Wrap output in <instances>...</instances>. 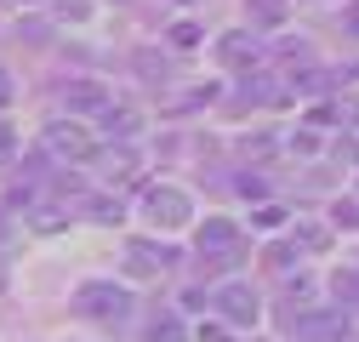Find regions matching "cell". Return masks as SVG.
Listing matches in <instances>:
<instances>
[{
    "mask_svg": "<svg viewBox=\"0 0 359 342\" xmlns=\"http://www.w3.org/2000/svg\"><path fill=\"white\" fill-rule=\"evenodd\" d=\"M74 308H80L86 320L126 325V320H131V291H126V285H114V280H86V285L74 291Z\"/></svg>",
    "mask_w": 359,
    "mask_h": 342,
    "instance_id": "1",
    "label": "cell"
},
{
    "mask_svg": "<svg viewBox=\"0 0 359 342\" xmlns=\"http://www.w3.org/2000/svg\"><path fill=\"white\" fill-rule=\"evenodd\" d=\"M143 217H149V228H160V234L189 228V223H194V200H189V189H177V183H154V189L143 194Z\"/></svg>",
    "mask_w": 359,
    "mask_h": 342,
    "instance_id": "2",
    "label": "cell"
},
{
    "mask_svg": "<svg viewBox=\"0 0 359 342\" xmlns=\"http://www.w3.org/2000/svg\"><path fill=\"white\" fill-rule=\"evenodd\" d=\"M291 336L297 342H342L348 336V314L342 308H308L291 320Z\"/></svg>",
    "mask_w": 359,
    "mask_h": 342,
    "instance_id": "3",
    "label": "cell"
},
{
    "mask_svg": "<svg viewBox=\"0 0 359 342\" xmlns=\"http://www.w3.org/2000/svg\"><path fill=\"white\" fill-rule=\"evenodd\" d=\"M46 149H52L57 160H92V154H97L92 132H86L80 120H57V125H46Z\"/></svg>",
    "mask_w": 359,
    "mask_h": 342,
    "instance_id": "4",
    "label": "cell"
},
{
    "mask_svg": "<svg viewBox=\"0 0 359 342\" xmlns=\"http://www.w3.org/2000/svg\"><path fill=\"white\" fill-rule=\"evenodd\" d=\"M217 308H222V320H229V325H257V320H262V308H257V291H251L245 280L217 285Z\"/></svg>",
    "mask_w": 359,
    "mask_h": 342,
    "instance_id": "5",
    "label": "cell"
},
{
    "mask_svg": "<svg viewBox=\"0 0 359 342\" xmlns=\"http://www.w3.org/2000/svg\"><path fill=\"white\" fill-rule=\"evenodd\" d=\"M126 263H131V280H160L177 263V251L171 245H154V240H131L126 245Z\"/></svg>",
    "mask_w": 359,
    "mask_h": 342,
    "instance_id": "6",
    "label": "cell"
},
{
    "mask_svg": "<svg viewBox=\"0 0 359 342\" xmlns=\"http://www.w3.org/2000/svg\"><path fill=\"white\" fill-rule=\"evenodd\" d=\"M194 245H200V256H205V263H211V256H240V228H234L229 217H205Z\"/></svg>",
    "mask_w": 359,
    "mask_h": 342,
    "instance_id": "7",
    "label": "cell"
},
{
    "mask_svg": "<svg viewBox=\"0 0 359 342\" xmlns=\"http://www.w3.org/2000/svg\"><path fill=\"white\" fill-rule=\"evenodd\" d=\"M217 57L229 63V69H245V63L262 57V40H257V34H222V40H217Z\"/></svg>",
    "mask_w": 359,
    "mask_h": 342,
    "instance_id": "8",
    "label": "cell"
},
{
    "mask_svg": "<svg viewBox=\"0 0 359 342\" xmlns=\"http://www.w3.org/2000/svg\"><path fill=\"white\" fill-rule=\"evenodd\" d=\"M63 103H69V109H97V114H103L114 97H109V86H97V80H69V86H63Z\"/></svg>",
    "mask_w": 359,
    "mask_h": 342,
    "instance_id": "9",
    "label": "cell"
},
{
    "mask_svg": "<svg viewBox=\"0 0 359 342\" xmlns=\"http://www.w3.org/2000/svg\"><path fill=\"white\" fill-rule=\"evenodd\" d=\"M331 291H337L342 308H359V263H342V268L331 274Z\"/></svg>",
    "mask_w": 359,
    "mask_h": 342,
    "instance_id": "10",
    "label": "cell"
},
{
    "mask_svg": "<svg viewBox=\"0 0 359 342\" xmlns=\"http://www.w3.org/2000/svg\"><path fill=\"white\" fill-rule=\"evenodd\" d=\"M143 336H149V342H183V320H177V314H154Z\"/></svg>",
    "mask_w": 359,
    "mask_h": 342,
    "instance_id": "11",
    "label": "cell"
},
{
    "mask_svg": "<svg viewBox=\"0 0 359 342\" xmlns=\"http://www.w3.org/2000/svg\"><path fill=\"white\" fill-rule=\"evenodd\" d=\"M103 132H109V137H131V132H137V114L109 103V109H103Z\"/></svg>",
    "mask_w": 359,
    "mask_h": 342,
    "instance_id": "12",
    "label": "cell"
},
{
    "mask_svg": "<svg viewBox=\"0 0 359 342\" xmlns=\"http://www.w3.org/2000/svg\"><path fill=\"white\" fill-rule=\"evenodd\" d=\"M200 40H205V29H200V23H189V18H183V23H171V46H177V52H194Z\"/></svg>",
    "mask_w": 359,
    "mask_h": 342,
    "instance_id": "13",
    "label": "cell"
},
{
    "mask_svg": "<svg viewBox=\"0 0 359 342\" xmlns=\"http://www.w3.org/2000/svg\"><path fill=\"white\" fill-rule=\"evenodd\" d=\"M251 18H257L262 29H274V23L285 18V0H251Z\"/></svg>",
    "mask_w": 359,
    "mask_h": 342,
    "instance_id": "14",
    "label": "cell"
},
{
    "mask_svg": "<svg viewBox=\"0 0 359 342\" xmlns=\"http://www.w3.org/2000/svg\"><path fill=\"white\" fill-rule=\"evenodd\" d=\"M331 223L337 228H359V200H337L331 205Z\"/></svg>",
    "mask_w": 359,
    "mask_h": 342,
    "instance_id": "15",
    "label": "cell"
},
{
    "mask_svg": "<svg viewBox=\"0 0 359 342\" xmlns=\"http://www.w3.org/2000/svg\"><path fill=\"white\" fill-rule=\"evenodd\" d=\"M280 223H285L280 205H262V211H257V228H280Z\"/></svg>",
    "mask_w": 359,
    "mask_h": 342,
    "instance_id": "16",
    "label": "cell"
},
{
    "mask_svg": "<svg viewBox=\"0 0 359 342\" xmlns=\"http://www.w3.org/2000/svg\"><path fill=\"white\" fill-rule=\"evenodd\" d=\"M12 97H18V86H12V69H6V63H0V109H6Z\"/></svg>",
    "mask_w": 359,
    "mask_h": 342,
    "instance_id": "17",
    "label": "cell"
},
{
    "mask_svg": "<svg viewBox=\"0 0 359 342\" xmlns=\"http://www.w3.org/2000/svg\"><path fill=\"white\" fill-rule=\"evenodd\" d=\"M200 342H234V336H229V325L211 320V325H200Z\"/></svg>",
    "mask_w": 359,
    "mask_h": 342,
    "instance_id": "18",
    "label": "cell"
},
{
    "mask_svg": "<svg viewBox=\"0 0 359 342\" xmlns=\"http://www.w3.org/2000/svg\"><path fill=\"white\" fill-rule=\"evenodd\" d=\"M6 234H12V223H6V217H0V240H6Z\"/></svg>",
    "mask_w": 359,
    "mask_h": 342,
    "instance_id": "19",
    "label": "cell"
},
{
    "mask_svg": "<svg viewBox=\"0 0 359 342\" xmlns=\"http://www.w3.org/2000/svg\"><path fill=\"white\" fill-rule=\"evenodd\" d=\"M348 23H353V29H359V6H353V12H348Z\"/></svg>",
    "mask_w": 359,
    "mask_h": 342,
    "instance_id": "20",
    "label": "cell"
},
{
    "mask_svg": "<svg viewBox=\"0 0 359 342\" xmlns=\"http://www.w3.org/2000/svg\"><path fill=\"white\" fill-rule=\"evenodd\" d=\"M348 120H359V103H348Z\"/></svg>",
    "mask_w": 359,
    "mask_h": 342,
    "instance_id": "21",
    "label": "cell"
}]
</instances>
